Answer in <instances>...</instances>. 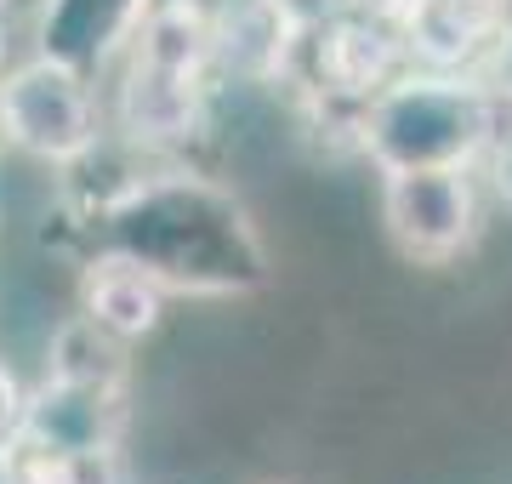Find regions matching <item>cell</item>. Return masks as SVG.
Returning a JSON list of instances; mask_svg holds the SVG:
<instances>
[{"label": "cell", "mask_w": 512, "mask_h": 484, "mask_svg": "<svg viewBox=\"0 0 512 484\" xmlns=\"http://www.w3.org/2000/svg\"><path fill=\"white\" fill-rule=\"evenodd\" d=\"M23 382L12 371H6V365H0V462H6V456H12V450H18V428H23Z\"/></svg>", "instance_id": "13"}, {"label": "cell", "mask_w": 512, "mask_h": 484, "mask_svg": "<svg viewBox=\"0 0 512 484\" xmlns=\"http://www.w3.org/2000/svg\"><path fill=\"white\" fill-rule=\"evenodd\" d=\"M0 143L40 166H80L103 143L97 80L35 52L0 69Z\"/></svg>", "instance_id": "3"}, {"label": "cell", "mask_w": 512, "mask_h": 484, "mask_svg": "<svg viewBox=\"0 0 512 484\" xmlns=\"http://www.w3.org/2000/svg\"><path fill=\"white\" fill-rule=\"evenodd\" d=\"M478 171L404 166L382 171V228L410 262H456L478 240Z\"/></svg>", "instance_id": "4"}, {"label": "cell", "mask_w": 512, "mask_h": 484, "mask_svg": "<svg viewBox=\"0 0 512 484\" xmlns=\"http://www.w3.org/2000/svg\"><path fill=\"white\" fill-rule=\"evenodd\" d=\"M302 46H308L313 69H319V92L342 97L353 109L410 63L399 29L382 18H370V12H342V18L319 23V29L302 35Z\"/></svg>", "instance_id": "6"}, {"label": "cell", "mask_w": 512, "mask_h": 484, "mask_svg": "<svg viewBox=\"0 0 512 484\" xmlns=\"http://www.w3.org/2000/svg\"><path fill=\"white\" fill-rule=\"evenodd\" d=\"M6 6H12V0H0V12H6Z\"/></svg>", "instance_id": "18"}, {"label": "cell", "mask_w": 512, "mask_h": 484, "mask_svg": "<svg viewBox=\"0 0 512 484\" xmlns=\"http://www.w3.org/2000/svg\"><path fill=\"white\" fill-rule=\"evenodd\" d=\"M478 75L490 80V86H495L501 97H512V23L490 40V52L478 57Z\"/></svg>", "instance_id": "16"}, {"label": "cell", "mask_w": 512, "mask_h": 484, "mask_svg": "<svg viewBox=\"0 0 512 484\" xmlns=\"http://www.w3.org/2000/svg\"><path fill=\"white\" fill-rule=\"evenodd\" d=\"M279 12L308 35V29H319V23H330V18H342V12H359V0H274Z\"/></svg>", "instance_id": "15"}, {"label": "cell", "mask_w": 512, "mask_h": 484, "mask_svg": "<svg viewBox=\"0 0 512 484\" xmlns=\"http://www.w3.org/2000/svg\"><path fill=\"white\" fill-rule=\"evenodd\" d=\"M148 6L154 0H40L35 52L97 80L131 46L137 23L148 18Z\"/></svg>", "instance_id": "7"}, {"label": "cell", "mask_w": 512, "mask_h": 484, "mask_svg": "<svg viewBox=\"0 0 512 484\" xmlns=\"http://www.w3.org/2000/svg\"><path fill=\"white\" fill-rule=\"evenodd\" d=\"M478 171L490 177V194L512 211V126L495 131V143L484 149V160H478Z\"/></svg>", "instance_id": "14"}, {"label": "cell", "mask_w": 512, "mask_h": 484, "mask_svg": "<svg viewBox=\"0 0 512 484\" xmlns=\"http://www.w3.org/2000/svg\"><path fill=\"white\" fill-rule=\"evenodd\" d=\"M126 433V393L57 382L46 376L35 393H23L18 450L52 456V462H109Z\"/></svg>", "instance_id": "5"}, {"label": "cell", "mask_w": 512, "mask_h": 484, "mask_svg": "<svg viewBox=\"0 0 512 484\" xmlns=\"http://www.w3.org/2000/svg\"><path fill=\"white\" fill-rule=\"evenodd\" d=\"M97 251L131 257L165 297H245L268 280V251L245 205L194 171L131 177L92 217Z\"/></svg>", "instance_id": "1"}, {"label": "cell", "mask_w": 512, "mask_h": 484, "mask_svg": "<svg viewBox=\"0 0 512 484\" xmlns=\"http://www.w3.org/2000/svg\"><path fill=\"white\" fill-rule=\"evenodd\" d=\"M114 126L137 149H183L205 126V80L200 75H165L131 57L120 97H114Z\"/></svg>", "instance_id": "8"}, {"label": "cell", "mask_w": 512, "mask_h": 484, "mask_svg": "<svg viewBox=\"0 0 512 484\" xmlns=\"http://www.w3.org/2000/svg\"><path fill=\"white\" fill-rule=\"evenodd\" d=\"M302 52V29H296L274 0H234L211 12V69L239 80H274L291 69Z\"/></svg>", "instance_id": "9"}, {"label": "cell", "mask_w": 512, "mask_h": 484, "mask_svg": "<svg viewBox=\"0 0 512 484\" xmlns=\"http://www.w3.org/2000/svg\"><path fill=\"white\" fill-rule=\"evenodd\" d=\"M0 149H6V143H0Z\"/></svg>", "instance_id": "19"}, {"label": "cell", "mask_w": 512, "mask_h": 484, "mask_svg": "<svg viewBox=\"0 0 512 484\" xmlns=\"http://www.w3.org/2000/svg\"><path fill=\"white\" fill-rule=\"evenodd\" d=\"M46 376L57 382H86V388H120L131 382V342L109 336L103 325H92L86 314H69L52 331L46 348Z\"/></svg>", "instance_id": "12"}, {"label": "cell", "mask_w": 512, "mask_h": 484, "mask_svg": "<svg viewBox=\"0 0 512 484\" xmlns=\"http://www.w3.org/2000/svg\"><path fill=\"white\" fill-rule=\"evenodd\" d=\"M0 69H6V12H0Z\"/></svg>", "instance_id": "17"}, {"label": "cell", "mask_w": 512, "mask_h": 484, "mask_svg": "<svg viewBox=\"0 0 512 484\" xmlns=\"http://www.w3.org/2000/svg\"><path fill=\"white\" fill-rule=\"evenodd\" d=\"M165 302H171L165 285L131 257H114V251H97L80 274V314L103 325L109 336H120V342H143V336L160 331Z\"/></svg>", "instance_id": "10"}, {"label": "cell", "mask_w": 512, "mask_h": 484, "mask_svg": "<svg viewBox=\"0 0 512 484\" xmlns=\"http://www.w3.org/2000/svg\"><path fill=\"white\" fill-rule=\"evenodd\" d=\"M137 63L165 75H211V12L200 0H154L126 46Z\"/></svg>", "instance_id": "11"}, {"label": "cell", "mask_w": 512, "mask_h": 484, "mask_svg": "<svg viewBox=\"0 0 512 484\" xmlns=\"http://www.w3.org/2000/svg\"><path fill=\"white\" fill-rule=\"evenodd\" d=\"M512 126V97H501L478 69H427L404 63L399 75L353 109L359 149L376 171L461 166L478 171L495 131Z\"/></svg>", "instance_id": "2"}]
</instances>
